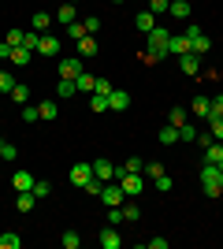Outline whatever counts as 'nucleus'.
<instances>
[{
    "label": "nucleus",
    "instance_id": "obj_1",
    "mask_svg": "<svg viewBox=\"0 0 223 249\" xmlns=\"http://www.w3.org/2000/svg\"><path fill=\"white\" fill-rule=\"evenodd\" d=\"M168 41H171V34L164 30V26H153V30L145 34V49L156 56V63H160V60H168Z\"/></svg>",
    "mask_w": 223,
    "mask_h": 249
},
{
    "label": "nucleus",
    "instance_id": "obj_2",
    "mask_svg": "<svg viewBox=\"0 0 223 249\" xmlns=\"http://www.w3.org/2000/svg\"><path fill=\"white\" fill-rule=\"evenodd\" d=\"M201 190H205V197H220L223 194V175L216 164H201Z\"/></svg>",
    "mask_w": 223,
    "mask_h": 249
},
{
    "label": "nucleus",
    "instance_id": "obj_3",
    "mask_svg": "<svg viewBox=\"0 0 223 249\" xmlns=\"http://www.w3.org/2000/svg\"><path fill=\"white\" fill-rule=\"evenodd\" d=\"M116 182L123 186V194H127V197H138V194H141V171H123Z\"/></svg>",
    "mask_w": 223,
    "mask_h": 249
},
{
    "label": "nucleus",
    "instance_id": "obj_4",
    "mask_svg": "<svg viewBox=\"0 0 223 249\" xmlns=\"http://www.w3.org/2000/svg\"><path fill=\"white\" fill-rule=\"evenodd\" d=\"M93 175L104 178V182H116V178L123 175V167H116L112 160H93Z\"/></svg>",
    "mask_w": 223,
    "mask_h": 249
},
{
    "label": "nucleus",
    "instance_id": "obj_5",
    "mask_svg": "<svg viewBox=\"0 0 223 249\" xmlns=\"http://www.w3.org/2000/svg\"><path fill=\"white\" fill-rule=\"evenodd\" d=\"M101 201H104V208H112V205H123V201H127V194H123V186H119V182H104Z\"/></svg>",
    "mask_w": 223,
    "mask_h": 249
},
{
    "label": "nucleus",
    "instance_id": "obj_6",
    "mask_svg": "<svg viewBox=\"0 0 223 249\" xmlns=\"http://www.w3.org/2000/svg\"><path fill=\"white\" fill-rule=\"evenodd\" d=\"M186 52H190V37H186V34H171L168 56H186Z\"/></svg>",
    "mask_w": 223,
    "mask_h": 249
},
{
    "label": "nucleus",
    "instance_id": "obj_7",
    "mask_svg": "<svg viewBox=\"0 0 223 249\" xmlns=\"http://www.w3.org/2000/svg\"><path fill=\"white\" fill-rule=\"evenodd\" d=\"M108 108H112V112H127L130 108V93L127 89H112V93H108Z\"/></svg>",
    "mask_w": 223,
    "mask_h": 249
},
{
    "label": "nucleus",
    "instance_id": "obj_8",
    "mask_svg": "<svg viewBox=\"0 0 223 249\" xmlns=\"http://www.w3.org/2000/svg\"><path fill=\"white\" fill-rule=\"evenodd\" d=\"M74 182V186H86V182H89V178H93V164H74L71 167V175H67Z\"/></svg>",
    "mask_w": 223,
    "mask_h": 249
},
{
    "label": "nucleus",
    "instance_id": "obj_9",
    "mask_svg": "<svg viewBox=\"0 0 223 249\" xmlns=\"http://www.w3.org/2000/svg\"><path fill=\"white\" fill-rule=\"evenodd\" d=\"M78 74H82V56H78V60H60V78H78Z\"/></svg>",
    "mask_w": 223,
    "mask_h": 249
},
{
    "label": "nucleus",
    "instance_id": "obj_10",
    "mask_svg": "<svg viewBox=\"0 0 223 249\" xmlns=\"http://www.w3.org/2000/svg\"><path fill=\"white\" fill-rule=\"evenodd\" d=\"M34 182H37V178H34L30 171H15V175H11V186H15V194H22V190H34Z\"/></svg>",
    "mask_w": 223,
    "mask_h": 249
},
{
    "label": "nucleus",
    "instance_id": "obj_11",
    "mask_svg": "<svg viewBox=\"0 0 223 249\" xmlns=\"http://www.w3.org/2000/svg\"><path fill=\"white\" fill-rule=\"evenodd\" d=\"M37 52H41V56H60V37H52V34H41V45H37Z\"/></svg>",
    "mask_w": 223,
    "mask_h": 249
},
{
    "label": "nucleus",
    "instance_id": "obj_12",
    "mask_svg": "<svg viewBox=\"0 0 223 249\" xmlns=\"http://www.w3.org/2000/svg\"><path fill=\"white\" fill-rule=\"evenodd\" d=\"M119 246H123V238H119V234H116V227L108 223V227L101 231V249H119Z\"/></svg>",
    "mask_w": 223,
    "mask_h": 249
},
{
    "label": "nucleus",
    "instance_id": "obj_13",
    "mask_svg": "<svg viewBox=\"0 0 223 249\" xmlns=\"http://www.w3.org/2000/svg\"><path fill=\"white\" fill-rule=\"evenodd\" d=\"M179 67H182V74H197L201 71V56L186 52V56H179Z\"/></svg>",
    "mask_w": 223,
    "mask_h": 249
},
{
    "label": "nucleus",
    "instance_id": "obj_14",
    "mask_svg": "<svg viewBox=\"0 0 223 249\" xmlns=\"http://www.w3.org/2000/svg\"><path fill=\"white\" fill-rule=\"evenodd\" d=\"M190 112L197 115V119H208V115H212V101H208V97L201 93V97H197V101L190 104Z\"/></svg>",
    "mask_w": 223,
    "mask_h": 249
},
{
    "label": "nucleus",
    "instance_id": "obj_15",
    "mask_svg": "<svg viewBox=\"0 0 223 249\" xmlns=\"http://www.w3.org/2000/svg\"><path fill=\"white\" fill-rule=\"evenodd\" d=\"M101 52V45H97L93 34H86V37H78V56H97Z\"/></svg>",
    "mask_w": 223,
    "mask_h": 249
},
{
    "label": "nucleus",
    "instance_id": "obj_16",
    "mask_svg": "<svg viewBox=\"0 0 223 249\" xmlns=\"http://www.w3.org/2000/svg\"><path fill=\"white\" fill-rule=\"evenodd\" d=\"M171 15H175V19H182V22H186V19H190V15H193V8H190V0H171Z\"/></svg>",
    "mask_w": 223,
    "mask_h": 249
},
{
    "label": "nucleus",
    "instance_id": "obj_17",
    "mask_svg": "<svg viewBox=\"0 0 223 249\" xmlns=\"http://www.w3.org/2000/svg\"><path fill=\"white\" fill-rule=\"evenodd\" d=\"M134 26H138V30L141 34H149V30H153V26H156V15H153V11H138V19H134Z\"/></svg>",
    "mask_w": 223,
    "mask_h": 249
},
{
    "label": "nucleus",
    "instance_id": "obj_18",
    "mask_svg": "<svg viewBox=\"0 0 223 249\" xmlns=\"http://www.w3.org/2000/svg\"><path fill=\"white\" fill-rule=\"evenodd\" d=\"M208 49H212V41H208L205 34H193V37H190V52H193V56H205Z\"/></svg>",
    "mask_w": 223,
    "mask_h": 249
},
{
    "label": "nucleus",
    "instance_id": "obj_19",
    "mask_svg": "<svg viewBox=\"0 0 223 249\" xmlns=\"http://www.w3.org/2000/svg\"><path fill=\"white\" fill-rule=\"evenodd\" d=\"M34 205H37V194H34V190H22L19 197H15V208H19V212H30Z\"/></svg>",
    "mask_w": 223,
    "mask_h": 249
},
{
    "label": "nucleus",
    "instance_id": "obj_20",
    "mask_svg": "<svg viewBox=\"0 0 223 249\" xmlns=\"http://www.w3.org/2000/svg\"><path fill=\"white\" fill-rule=\"evenodd\" d=\"M30 26H34V30H37V34H45V30H49V26H52V15H49V11H34Z\"/></svg>",
    "mask_w": 223,
    "mask_h": 249
},
{
    "label": "nucleus",
    "instance_id": "obj_21",
    "mask_svg": "<svg viewBox=\"0 0 223 249\" xmlns=\"http://www.w3.org/2000/svg\"><path fill=\"white\" fill-rule=\"evenodd\" d=\"M30 56H34V52L26 49V45H15V49H11V63H15V67H26Z\"/></svg>",
    "mask_w": 223,
    "mask_h": 249
},
{
    "label": "nucleus",
    "instance_id": "obj_22",
    "mask_svg": "<svg viewBox=\"0 0 223 249\" xmlns=\"http://www.w3.org/2000/svg\"><path fill=\"white\" fill-rule=\"evenodd\" d=\"M74 15H78V11H74V4H60V11H56V22L71 26V22H74Z\"/></svg>",
    "mask_w": 223,
    "mask_h": 249
},
{
    "label": "nucleus",
    "instance_id": "obj_23",
    "mask_svg": "<svg viewBox=\"0 0 223 249\" xmlns=\"http://www.w3.org/2000/svg\"><path fill=\"white\" fill-rule=\"evenodd\" d=\"M74 93H78V89H74L71 78H60V82H56V97H60V101H67V97H74Z\"/></svg>",
    "mask_w": 223,
    "mask_h": 249
},
{
    "label": "nucleus",
    "instance_id": "obj_24",
    "mask_svg": "<svg viewBox=\"0 0 223 249\" xmlns=\"http://www.w3.org/2000/svg\"><path fill=\"white\" fill-rule=\"evenodd\" d=\"M60 246L64 249H78L82 246V234H78V231H64V234H60Z\"/></svg>",
    "mask_w": 223,
    "mask_h": 249
},
{
    "label": "nucleus",
    "instance_id": "obj_25",
    "mask_svg": "<svg viewBox=\"0 0 223 249\" xmlns=\"http://www.w3.org/2000/svg\"><path fill=\"white\" fill-rule=\"evenodd\" d=\"M74 89H86V93H93V89H97V78H93V74H78V78H74Z\"/></svg>",
    "mask_w": 223,
    "mask_h": 249
},
{
    "label": "nucleus",
    "instance_id": "obj_26",
    "mask_svg": "<svg viewBox=\"0 0 223 249\" xmlns=\"http://www.w3.org/2000/svg\"><path fill=\"white\" fill-rule=\"evenodd\" d=\"M220 160H223V145H220V142H212V145L205 149V164H220Z\"/></svg>",
    "mask_w": 223,
    "mask_h": 249
},
{
    "label": "nucleus",
    "instance_id": "obj_27",
    "mask_svg": "<svg viewBox=\"0 0 223 249\" xmlns=\"http://www.w3.org/2000/svg\"><path fill=\"white\" fill-rule=\"evenodd\" d=\"M175 142H179V126H164V130H160V145H175Z\"/></svg>",
    "mask_w": 223,
    "mask_h": 249
},
{
    "label": "nucleus",
    "instance_id": "obj_28",
    "mask_svg": "<svg viewBox=\"0 0 223 249\" xmlns=\"http://www.w3.org/2000/svg\"><path fill=\"white\" fill-rule=\"evenodd\" d=\"M11 101H15V104H26V101H30V86L15 82V89H11Z\"/></svg>",
    "mask_w": 223,
    "mask_h": 249
},
{
    "label": "nucleus",
    "instance_id": "obj_29",
    "mask_svg": "<svg viewBox=\"0 0 223 249\" xmlns=\"http://www.w3.org/2000/svg\"><path fill=\"white\" fill-rule=\"evenodd\" d=\"M22 238L15 234V231H8V234H0V249H19Z\"/></svg>",
    "mask_w": 223,
    "mask_h": 249
},
{
    "label": "nucleus",
    "instance_id": "obj_30",
    "mask_svg": "<svg viewBox=\"0 0 223 249\" xmlns=\"http://www.w3.org/2000/svg\"><path fill=\"white\" fill-rule=\"evenodd\" d=\"M89 108L93 112H108V93H89Z\"/></svg>",
    "mask_w": 223,
    "mask_h": 249
},
{
    "label": "nucleus",
    "instance_id": "obj_31",
    "mask_svg": "<svg viewBox=\"0 0 223 249\" xmlns=\"http://www.w3.org/2000/svg\"><path fill=\"white\" fill-rule=\"evenodd\" d=\"M22 45H26L30 52H37V45H41V34H37V30H26V34H22Z\"/></svg>",
    "mask_w": 223,
    "mask_h": 249
},
{
    "label": "nucleus",
    "instance_id": "obj_32",
    "mask_svg": "<svg viewBox=\"0 0 223 249\" xmlns=\"http://www.w3.org/2000/svg\"><path fill=\"white\" fill-rule=\"evenodd\" d=\"M208 130H212L216 142H223V115H212V119H208Z\"/></svg>",
    "mask_w": 223,
    "mask_h": 249
},
{
    "label": "nucleus",
    "instance_id": "obj_33",
    "mask_svg": "<svg viewBox=\"0 0 223 249\" xmlns=\"http://www.w3.org/2000/svg\"><path fill=\"white\" fill-rule=\"evenodd\" d=\"M15 89V74L11 71H0V93H11Z\"/></svg>",
    "mask_w": 223,
    "mask_h": 249
},
{
    "label": "nucleus",
    "instance_id": "obj_34",
    "mask_svg": "<svg viewBox=\"0 0 223 249\" xmlns=\"http://www.w3.org/2000/svg\"><path fill=\"white\" fill-rule=\"evenodd\" d=\"M37 112H41V119H56V101H41Z\"/></svg>",
    "mask_w": 223,
    "mask_h": 249
},
{
    "label": "nucleus",
    "instance_id": "obj_35",
    "mask_svg": "<svg viewBox=\"0 0 223 249\" xmlns=\"http://www.w3.org/2000/svg\"><path fill=\"white\" fill-rule=\"evenodd\" d=\"M101 190H104V182H101V178H89V182H86V194H89V197H101Z\"/></svg>",
    "mask_w": 223,
    "mask_h": 249
},
{
    "label": "nucleus",
    "instance_id": "obj_36",
    "mask_svg": "<svg viewBox=\"0 0 223 249\" xmlns=\"http://www.w3.org/2000/svg\"><path fill=\"white\" fill-rule=\"evenodd\" d=\"M179 142H197V130H193L190 123H182L179 126Z\"/></svg>",
    "mask_w": 223,
    "mask_h": 249
},
{
    "label": "nucleus",
    "instance_id": "obj_37",
    "mask_svg": "<svg viewBox=\"0 0 223 249\" xmlns=\"http://www.w3.org/2000/svg\"><path fill=\"white\" fill-rule=\"evenodd\" d=\"M22 119H26V123H34V119H41V112H37V104H22Z\"/></svg>",
    "mask_w": 223,
    "mask_h": 249
},
{
    "label": "nucleus",
    "instance_id": "obj_38",
    "mask_svg": "<svg viewBox=\"0 0 223 249\" xmlns=\"http://www.w3.org/2000/svg\"><path fill=\"white\" fill-rule=\"evenodd\" d=\"M168 8H171V0H149V11H153V15H164Z\"/></svg>",
    "mask_w": 223,
    "mask_h": 249
},
{
    "label": "nucleus",
    "instance_id": "obj_39",
    "mask_svg": "<svg viewBox=\"0 0 223 249\" xmlns=\"http://www.w3.org/2000/svg\"><path fill=\"white\" fill-rule=\"evenodd\" d=\"M67 37H74V41H78V37H86V26H82L78 19H74L71 26H67Z\"/></svg>",
    "mask_w": 223,
    "mask_h": 249
},
{
    "label": "nucleus",
    "instance_id": "obj_40",
    "mask_svg": "<svg viewBox=\"0 0 223 249\" xmlns=\"http://www.w3.org/2000/svg\"><path fill=\"white\" fill-rule=\"evenodd\" d=\"M145 175H149V178L164 175V164H160V160H149V164H145Z\"/></svg>",
    "mask_w": 223,
    "mask_h": 249
},
{
    "label": "nucleus",
    "instance_id": "obj_41",
    "mask_svg": "<svg viewBox=\"0 0 223 249\" xmlns=\"http://www.w3.org/2000/svg\"><path fill=\"white\" fill-rule=\"evenodd\" d=\"M34 194H37V201H41V197H49V194H52V186H49V182H41V178H37V182H34Z\"/></svg>",
    "mask_w": 223,
    "mask_h": 249
},
{
    "label": "nucleus",
    "instance_id": "obj_42",
    "mask_svg": "<svg viewBox=\"0 0 223 249\" xmlns=\"http://www.w3.org/2000/svg\"><path fill=\"white\" fill-rule=\"evenodd\" d=\"M168 119H171V126H182V123H186V112H182V108H171Z\"/></svg>",
    "mask_w": 223,
    "mask_h": 249
},
{
    "label": "nucleus",
    "instance_id": "obj_43",
    "mask_svg": "<svg viewBox=\"0 0 223 249\" xmlns=\"http://www.w3.org/2000/svg\"><path fill=\"white\" fill-rule=\"evenodd\" d=\"M123 171H145V164H141V156H130L127 164H123Z\"/></svg>",
    "mask_w": 223,
    "mask_h": 249
},
{
    "label": "nucleus",
    "instance_id": "obj_44",
    "mask_svg": "<svg viewBox=\"0 0 223 249\" xmlns=\"http://www.w3.org/2000/svg\"><path fill=\"white\" fill-rule=\"evenodd\" d=\"M156 190H160V194H168V190H171V175H168V171L156 175Z\"/></svg>",
    "mask_w": 223,
    "mask_h": 249
},
{
    "label": "nucleus",
    "instance_id": "obj_45",
    "mask_svg": "<svg viewBox=\"0 0 223 249\" xmlns=\"http://www.w3.org/2000/svg\"><path fill=\"white\" fill-rule=\"evenodd\" d=\"M22 34H26V30H8V37H4V41L15 49V45H22Z\"/></svg>",
    "mask_w": 223,
    "mask_h": 249
},
{
    "label": "nucleus",
    "instance_id": "obj_46",
    "mask_svg": "<svg viewBox=\"0 0 223 249\" xmlns=\"http://www.w3.org/2000/svg\"><path fill=\"white\" fill-rule=\"evenodd\" d=\"M208 101H212V115H223V93L208 97ZM212 115H208V119H212Z\"/></svg>",
    "mask_w": 223,
    "mask_h": 249
},
{
    "label": "nucleus",
    "instance_id": "obj_47",
    "mask_svg": "<svg viewBox=\"0 0 223 249\" xmlns=\"http://www.w3.org/2000/svg\"><path fill=\"white\" fill-rule=\"evenodd\" d=\"M212 142H216V138H212V130H201V134H197V145H201V149H208Z\"/></svg>",
    "mask_w": 223,
    "mask_h": 249
},
{
    "label": "nucleus",
    "instance_id": "obj_48",
    "mask_svg": "<svg viewBox=\"0 0 223 249\" xmlns=\"http://www.w3.org/2000/svg\"><path fill=\"white\" fill-rule=\"evenodd\" d=\"M82 26H86V34H97V30H101V19H97V15H89Z\"/></svg>",
    "mask_w": 223,
    "mask_h": 249
},
{
    "label": "nucleus",
    "instance_id": "obj_49",
    "mask_svg": "<svg viewBox=\"0 0 223 249\" xmlns=\"http://www.w3.org/2000/svg\"><path fill=\"white\" fill-rule=\"evenodd\" d=\"M112 89H116V86L108 82V78H97V89H93V93H112Z\"/></svg>",
    "mask_w": 223,
    "mask_h": 249
},
{
    "label": "nucleus",
    "instance_id": "obj_50",
    "mask_svg": "<svg viewBox=\"0 0 223 249\" xmlns=\"http://www.w3.org/2000/svg\"><path fill=\"white\" fill-rule=\"evenodd\" d=\"M15 156H19V149L11 145V142H4V160H15Z\"/></svg>",
    "mask_w": 223,
    "mask_h": 249
},
{
    "label": "nucleus",
    "instance_id": "obj_51",
    "mask_svg": "<svg viewBox=\"0 0 223 249\" xmlns=\"http://www.w3.org/2000/svg\"><path fill=\"white\" fill-rule=\"evenodd\" d=\"M145 246H149V249H168V238H149Z\"/></svg>",
    "mask_w": 223,
    "mask_h": 249
},
{
    "label": "nucleus",
    "instance_id": "obj_52",
    "mask_svg": "<svg viewBox=\"0 0 223 249\" xmlns=\"http://www.w3.org/2000/svg\"><path fill=\"white\" fill-rule=\"evenodd\" d=\"M0 60H11V45L8 41H0Z\"/></svg>",
    "mask_w": 223,
    "mask_h": 249
},
{
    "label": "nucleus",
    "instance_id": "obj_53",
    "mask_svg": "<svg viewBox=\"0 0 223 249\" xmlns=\"http://www.w3.org/2000/svg\"><path fill=\"white\" fill-rule=\"evenodd\" d=\"M0 160H4V142H0Z\"/></svg>",
    "mask_w": 223,
    "mask_h": 249
},
{
    "label": "nucleus",
    "instance_id": "obj_54",
    "mask_svg": "<svg viewBox=\"0 0 223 249\" xmlns=\"http://www.w3.org/2000/svg\"><path fill=\"white\" fill-rule=\"evenodd\" d=\"M216 167H220V175H223V160H220V164H216Z\"/></svg>",
    "mask_w": 223,
    "mask_h": 249
},
{
    "label": "nucleus",
    "instance_id": "obj_55",
    "mask_svg": "<svg viewBox=\"0 0 223 249\" xmlns=\"http://www.w3.org/2000/svg\"><path fill=\"white\" fill-rule=\"evenodd\" d=\"M112 4H123V0H112Z\"/></svg>",
    "mask_w": 223,
    "mask_h": 249
},
{
    "label": "nucleus",
    "instance_id": "obj_56",
    "mask_svg": "<svg viewBox=\"0 0 223 249\" xmlns=\"http://www.w3.org/2000/svg\"><path fill=\"white\" fill-rule=\"evenodd\" d=\"M67 4H78V0H67Z\"/></svg>",
    "mask_w": 223,
    "mask_h": 249
}]
</instances>
